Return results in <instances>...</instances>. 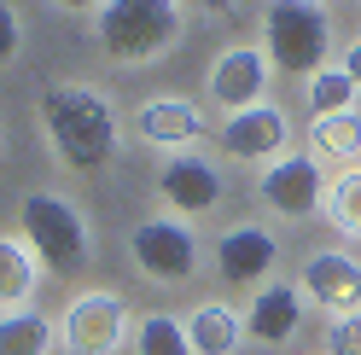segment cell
Wrapping results in <instances>:
<instances>
[{
  "label": "cell",
  "instance_id": "obj_19",
  "mask_svg": "<svg viewBox=\"0 0 361 355\" xmlns=\"http://www.w3.org/2000/svg\"><path fill=\"white\" fill-rule=\"evenodd\" d=\"M326 221L344 239H361V163L338 169L332 181H326Z\"/></svg>",
  "mask_w": 361,
  "mask_h": 355
},
{
  "label": "cell",
  "instance_id": "obj_9",
  "mask_svg": "<svg viewBox=\"0 0 361 355\" xmlns=\"http://www.w3.org/2000/svg\"><path fill=\"white\" fill-rule=\"evenodd\" d=\"M221 151L239 163H274L291 151V117L280 105H251L239 117H221Z\"/></svg>",
  "mask_w": 361,
  "mask_h": 355
},
{
  "label": "cell",
  "instance_id": "obj_8",
  "mask_svg": "<svg viewBox=\"0 0 361 355\" xmlns=\"http://www.w3.org/2000/svg\"><path fill=\"white\" fill-rule=\"evenodd\" d=\"M268 76H274V64L262 47H221L204 76V94L221 105V117H239L251 105H268Z\"/></svg>",
  "mask_w": 361,
  "mask_h": 355
},
{
  "label": "cell",
  "instance_id": "obj_18",
  "mask_svg": "<svg viewBox=\"0 0 361 355\" xmlns=\"http://www.w3.org/2000/svg\"><path fill=\"white\" fill-rule=\"evenodd\" d=\"M53 338H59V320L35 315V309L0 315V355H53Z\"/></svg>",
  "mask_w": 361,
  "mask_h": 355
},
{
  "label": "cell",
  "instance_id": "obj_22",
  "mask_svg": "<svg viewBox=\"0 0 361 355\" xmlns=\"http://www.w3.org/2000/svg\"><path fill=\"white\" fill-rule=\"evenodd\" d=\"M321 355H361V309L326 320V332H321Z\"/></svg>",
  "mask_w": 361,
  "mask_h": 355
},
{
  "label": "cell",
  "instance_id": "obj_14",
  "mask_svg": "<svg viewBox=\"0 0 361 355\" xmlns=\"http://www.w3.org/2000/svg\"><path fill=\"white\" fill-rule=\"evenodd\" d=\"M303 326V292L291 280H274V285H257L251 292V309H245V338L257 344H291Z\"/></svg>",
  "mask_w": 361,
  "mask_h": 355
},
{
  "label": "cell",
  "instance_id": "obj_7",
  "mask_svg": "<svg viewBox=\"0 0 361 355\" xmlns=\"http://www.w3.org/2000/svg\"><path fill=\"white\" fill-rule=\"evenodd\" d=\"M257 198L286 221H309L326 210V175L309 151H286V158H274L257 175Z\"/></svg>",
  "mask_w": 361,
  "mask_h": 355
},
{
  "label": "cell",
  "instance_id": "obj_15",
  "mask_svg": "<svg viewBox=\"0 0 361 355\" xmlns=\"http://www.w3.org/2000/svg\"><path fill=\"white\" fill-rule=\"evenodd\" d=\"M303 146H309V158L321 169L326 163H338V169L361 163V105L355 111H338V117H309Z\"/></svg>",
  "mask_w": 361,
  "mask_h": 355
},
{
  "label": "cell",
  "instance_id": "obj_1",
  "mask_svg": "<svg viewBox=\"0 0 361 355\" xmlns=\"http://www.w3.org/2000/svg\"><path fill=\"white\" fill-rule=\"evenodd\" d=\"M41 128L53 140V158L76 175H99L117 151V111L87 82H53L41 87Z\"/></svg>",
  "mask_w": 361,
  "mask_h": 355
},
{
  "label": "cell",
  "instance_id": "obj_10",
  "mask_svg": "<svg viewBox=\"0 0 361 355\" xmlns=\"http://www.w3.org/2000/svg\"><path fill=\"white\" fill-rule=\"evenodd\" d=\"M157 198L169 204V216L192 221V216H210L221 204V175L210 158H198V151H175V158L157 169Z\"/></svg>",
  "mask_w": 361,
  "mask_h": 355
},
{
  "label": "cell",
  "instance_id": "obj_21",
  "mask_svg": "<svg viewBox=\"0 0 361 355\" xmlns=\"http://www.w3.org/2000/svg\"><path fill=\"white\" fill-rule=\"evenodd\" d=\"M134 355H192L187 344V320H175V315H146V320H134Z\"/></svg>",
  "mask_w": 361,
  "mask_h": 355
},
{
  "label": "cell",
  "instance_id": "obj_16",
  "mask_svg": "<svg viewBox=\"0 0 361 355\" xmlns=\"http://www.w3.org/2000/svg\"><path fill=\"white\" fill-rule=\"evenodd\" d=\"M187 344L192 355H233L245 344V315L228 303H198L187 315Z\"/></svg>",
  "mask_w": 361,
  "mask_h": 355
},
{
  "label": "cell",
  "instance_id": "obj_4",
  "mask_svg": "<svg viewBox=\"0 0 361 355\" xmlns=\"http://www.w3.org/2000/svg\"><path fill=\"white\" fill-rule=\"evenodd\" d=\"M18 233H24V245L35 251L41 274H53V280L82 274L87 256H94V233H87L82 210L71 198H59V192H30L24 204H18Z\"/></svg>",
  "mask_w": 361,
  "mask_h": 355
},
{
  "label": "cell",
  "instance_id": "obj_11",
  "mask_svg": "<svg viewBox=\"0 0 361 355\" xmlns=\"http://www.w3.org/2000/svg\"><path fill=\"white\" fill-rule=\"evenodd\" d=\"M298 292L326 315H350V309H361V262L350 251H314L298 268Z\"/></svg>",
  "mask_w": 361,
  "mask_h": 355
},
{
  "label": "cell",
  "instance_id": "obj_25",
  "mask_svg": "<svg viewBox=\"0 0 361 355\" xmlns=\"http://www.w3.org/2000/svg\"><path fill=\"white\" fill-rule=\"evenodd\" d=\"M338 70H344V76H350V82L361 87V35H355L350 47H344V64H338Z\"/></svg>",
  "mask_w": 361,
  "mask_h": 355
},
{
  "label": "cell",
  "instance_id": "obj_12",
  "mask_svg": "<svg viewBox=\"0 0 361 355\" xmlns=\"http://www.w3.org/2000/svg\"><path fill=\"white\" fill-rule=\"evenodd\" d=\"M274 262H280V239L262 228V221H239V228H228L216 239V268L228 285H257L274 274Z\"/></svg>",
  "mask_w": 361,
  "mask_h": 355
},
{
  "label": "cell",
  "instance_id": "obj_2",
  "mask_svg": "<svg viewBox=\"0 0 361 355\" xmlns=\"http://www.w3.org/2000/svg\"><path fill=\"white\" fill-rule=\"evenodd\" d=\"M180 0H105L94 12V41L111 64H157L180 41Z\"/></svg>",
  "mask_w": 361,
  "mask_h": 355
},
{
  "label": "cell",
  "instance_id": "obj_3",
  "mask_svg": "<svg viewBox=\"0 0 361 355\" xmlns=\"http://www.w3.org/2000/svg\"><path fill=\"white\" fill-rule=\"evenodd\" d=\"M262 53L280 76H298V82L326 70V53H332L326 0H268L262 6Z\"/></svg>",
  "mask_w": 361,
  "mask_h": 355
},
{
  "label": "cell",
  "instance_id": "obj_23",
  "mask_svg": "<svg viewBox=\"0 0 361 355\" xmlns=\"http://www.w3.org/2000/svg\"><path fill=\"white\" fill-rule=\"evenodd\" d=\"M18 47H24V24H18V12L0 0V64H12Z\"/></svg>",
  "mask_w": 361,
  "mask_h": 355
},
{
  "label": "cell",
  "instance_id": "obj_26",
  "mask_svg": "<svg viewBox=\"0 0 361 355\" xmlns=\"http://www.w3.org/2000/svg\"><path fill=\"white\" fill-rule=\"evenodd\" d=\"M53 6H64V12H99L105 0H53Z\"/></svg>",
  "mask_w": 361,
  "mask_h": 355
},
{
  "label": "cell",
  "instance_id": "obj_20",
  "mask_svg": "<svg viewBox=\"0 0 361 355\" xmlns=\"http://www.w3.org/2000/svg\"><path fill=\"white\" fill-rule=\"evenodd\" d=\"M355 94H361V87L338 70V64H326V70H314V76L303 82L309 117H338V111H355Z\"/></svg>",
  "mask_w": 361,
  "mask_h": 355
},
{
  "label": "cell",
  "instance_id": "obj_6",
  "mask_svg": "<svg viewBox=\"0 0 361 355\" xmlns=\"http://www.w3.org/2000/svg\"><path fill=\"white\" fill-rule=\"evenodd\" d=\"M59 338L64 355H117L128 338V309L117 292H82L71 309L59 315Z\"/></svg>",
  "mask_w": 361,
  "mask_h": 355
},
{
  "label": "cell",
  "instance_id": "obj_5",
  "mask_svg": "<svg viewBox=\"0 0 361 355\" xmlns=\"http://www.w3.org/2000/svg\"><path fill=\"white\" fill-rule=\"evenodd\" d=\"M128 251H134V268H140L146 280H157V285H180V280L198 274V233L180 216L140 221L134 239H128Z\"/></svg>",
  "mask_w": 361,
  "mask_h": 355
},
{
  "label": "cell",
  "instance_id": "obj_17",
  "mask_svg": "<svg viewBox=\"0 0 361 355\" xmlns=\"http://www.w3.org/2000/svg\"><path fill=\"white\" fill-rule=\"evenodd\" d=\"M35 285H41V262H35V251L24 245V239L0 233V315H12V309H30Z\"/></svg>",
  "mask_w": 361,
  "mask_h": 355
},
{
  "label": "cell",
  "instance_id": "obj_24",
  "mask_svg": "<svg viewBox=\"0 0 361 355\" xmlns=\"http://www.w3.org/2000/svg\"><path fill=\"white\" fill-rule=\"evenodd\" d=\"M198 12V18H221V12H233V0H180V12Z\"/></svg>",
  "mask_w": 361,
  "mask_h": 355
},
{
  "label": "cell",
  "instance_id": "obj_13",
  "mask_svg": "<svg viewBox=\"0 0 361 355\" xmlns=\"http://www.w3.org/2000/svg\"><path fill=\"white\" fill-rule=\"evenodd\" d=\"M134 135L164 146L175 158V151H192L198 140H204V111H198L192 99H180V94H157V99H146L140 111H134Z\"/></svg>",
  "mask_w": 361,
  "mask_h": 355
}]
</instances>
